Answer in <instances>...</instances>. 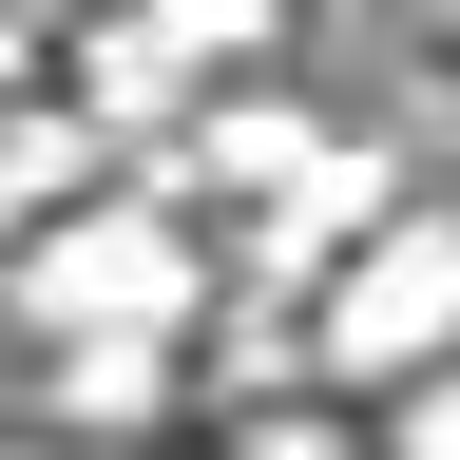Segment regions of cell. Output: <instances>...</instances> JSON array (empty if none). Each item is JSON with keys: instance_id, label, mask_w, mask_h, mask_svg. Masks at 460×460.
<instances>
[{"instance_id": "cell-4", "label": "cell", "mask_w": 460, "mask_h": 460, "mask_svg": "<svg viewBox=\"0 0 460 460\" xmlns=\"http://www.w3.org/2000/svg\"><path fill=\"white\" fill-rule=\"evenodd\" d=\"M77 115L115 154H172V135H192V39H172V0H96V20H77Z\"/></svg>"}, {"instance_id": "cell-1", "label": "cell", "mask_w": 460, "mask_h": 460, "mask_svg": "<svg viewBox=\"0 0 460 460\" xmlns=\"http://www.w3.org/2000/svg\"><path fill=\"white\" fill-rule=\"evenodd\" d=\"M0 307H20L39 345H172L211 307V269H192V230H172L154 192H96L77 230H39V250L0 269Z\"/></svg>"}, {"instance_id": "cell-5", "label": "cell", "mask_w": 460, "mask_h": 460, "mask_svg": "<svg viewBox=\"0 0 460 460\" xmlns=\"http://www.w3.org/2000/svg\"><path fill=\"white\" fill-rule=\"evenodd\" d=\"M288 154H307V115H288V96H211V115H192V135H172V154H154V192H192V172H211V192H269V172H288Z\"/></svg>"}, {"instance_id": "cell-6", "label": "cell", "mask_w": 460, "mask_h": 460, "mask_svg": "<svg viewBox=\"0 0 460 460\" xmlns=\"http://www.w3.org/2000/svg\"><path fill=\"white\" fill-rule=\"evenodd\" d=\"M58 365H77V384H58L77 422H154V402H172V345H58Z\"/></svg>"}, {"instance_id": "cell-7", "label": "cell", "mask_w": 460, "mask_h": 460, "mask_svg": "<svg viewBox=\"0 0 460 460\" xmlns=\"http://www.w3.org/2000/svg\"><path fill=\"white\" fill-rule=\"evenodd\" d=\"M384 422L422 441V460H460V345H441V365H402V384H384Z\"/></svg>"}, {"instance_id": "cell-8", "label": "cell", "mask_w": 460, "mask_h": 460, "mask_svg": "<svg viewBox=\"0 0 460 460\" xmlns=\"http://www.w3.org/2000/svg\"><path fill=\"white\" fill-rule=\"evenodd\" d=\"M172 39H192V58H269V39H288V0H172Z\"/></svg>"}, {"instance_id": "cell-3", "label": "cell", "mask_w": 460, "mask_h": 460, "mask_svg": "<svg viewBox=\"0 0 460 460\" xmlns=\"http://www.w3.org/2000/svg\"><path fill=\"white\" fill-rule=\"evenodd\" d=\"M384 211H402V154H384V135H307V154L269 172V230H250V269H269V288H307V269H345V250H365Z\"/></svg>"}, {"instance_id": "cell-2", "label": "cell", "mask_w": 460, "mask_h": 460, "mask_svg": "<svg viewBox=\"0 0 460 460\" xmlns=\"http://www.w3.org/2000/svg\"><path fill=\"white\" fill-rule=\"evenodd\" d=\"M307 345H326V384H365V402H384L402 365H441V345H460V211H422V192H402L365 250L326 269Z\"/></svg>"}]
</instances>
